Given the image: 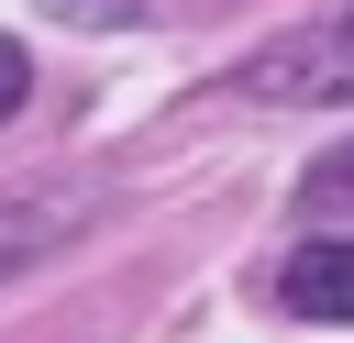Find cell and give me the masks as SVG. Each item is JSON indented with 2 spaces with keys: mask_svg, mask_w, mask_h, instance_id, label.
Returning a JSON list of instances; mask_svg holds the SVG:
<instances>
[{
  "mask_svg": "<svg viewBox=\"0 0 354 343\" xmlns=\"http://www.w3.org/2000/svg\"><path fill=\"white\" fill-rule=\"evenodd\" d=\"M232 89H243V100H277V111H332V100H354V0L321 11V22H299V33H277L266 55H243Z\"/></svg>",
  "mask_w": 354,
  "mask_h": 343,
  "instance_id": "cell-1",
  "label": "cell"
},
{
  "mask_svg": "<svg viewBox=\"0 0 354 343\" xmlns=\"http://www.w3.org/2000/svg\"><path fill=\"white\" fill-rule=\"evenodd\" d=\"M277 299H288L299 321H354V232L299 243V254L277 266Z\"/></svg>",
  "mask_w": 354,
  "mask_h": 343,
  "instance_id": "cell-2",
  "label": "cell"
},
{
  "mask_svg": "<svg viewBox=\"0 0 354 343\" xmlns=\"http://www.w3.org/2000/svg\"><path fill=\"white\" fill-rule=\"evenodd\" d=\"M66 232H77V210H44V199H11V210H0V266L44 254V243H66Z\"/></svg>",
  "mask_w": 354,
  "mask_h": 343,
  "instance_id": "cell-3",
  "label": "cell"
},
{
  "mask_svg": "<svg viewBox=\"0 0 354 343\" xmlns=\"http://www.w3.org/2000/svg\"><path fill=\"white\" fill-rule=\"evenodd\" d=\"M299 210H310V221H354V144H332V155L299 177Z\"/></svg>",
  "mask_w": 354,
  "mask_h": 343,
  "instance_id": "cell-4",
  "label": "cell"
},
{
  "mask_svg": "<svg viewBox=\"0 0 354 343\" xmlns=\"http://www.w3.org/2000/svg\"><path fill=\"white\" fill-rule=\"evenodd\" d=\"M144 0H44V22H77V33H122Z\"/></svg>",
  "mask_w": 354,
  "mask_h": 343,
  "instance_id": "cell-5",
  "label": "cell"
},
{
  "mask_svg": "<svg viewBox=\"0 0 354 343\" xmlns=\"http://www.w3.org/2000/svg\"><path fill=\"white\" fill-rule=\"evenodd\" d=\"M22 100H33V55H22V44H11V33H0V122H11V111H22Z\"/></svg>",
  "mask_w": 354,
  "mask_h": 343,
  "instance_id": "cell-6",
  "label": "cell"
}]
</instances>
